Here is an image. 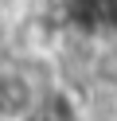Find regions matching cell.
Listing matches in <instances>:
<instances>
[{
  "label": "cell",
  "mask_w": 117,
  "mask_h": 121,
  "mask_svg": "<svg viewBox=\"0 0 117 121\" xmlns=\"http://www.w3.org/2000/svg\"><path fill=\"white\" fill-rule=\"evenodd\" d=\"M62 16L78 35L117 39V0H62Z\"/></svg>",
  "instance_id": "cell-1"
},
{
  "label": "cell",
  "mask_w": 117,
  "mask_h": 121,
  "mask_svg": "<svg viewBox=\"0 0 117 121\" xmlns=\"http://www.w3.org/2000/svg\"><path fill=\"white\" fill-rule=\"evenodd\" d=\"M39 90L20 66H4L0 70V121H23L31 105L39 102Z\"/></svg>",
  "instance_id": "cell-2"
},
{
  "label": "cell",
  "mask_w": 117,
  "mask_h": 121,
  "mask_svg": "<svg viewBox=\"0 0 117 121\" xmlns=\"http://www.w3.org/2000/svg\"><path fill=\"white\" fill-rule=\"evenodd\" d=\"M23 121H82V113H78V105H74L70 94L51 90V94H43L35 105H31V113Z\"/></svg>",
  "instance_id": "cell-3"
},
{
  "label": "cell",
  "mask_w": 117,
  "mask_h": 121,
  "mask_svg": "<svg viewBox=\"0 0 117 121\" xmlns=\"http://www.w3.org/2000/svg\"><path fill=\"white\" fill-rule=\"evenodd\" d=\"M90 78L105 90H117V39H101L90 63Z\"/></svg>",
  "instance_id": "cell-4"
}]
</instances>
